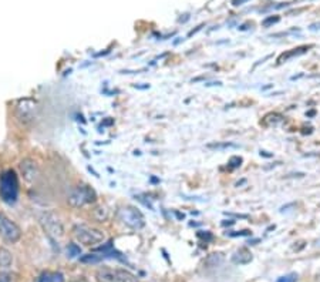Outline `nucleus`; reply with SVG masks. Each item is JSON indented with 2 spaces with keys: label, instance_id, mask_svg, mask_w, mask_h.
<instances>
[{
  "label": "nucleus",
  "instance_id": "obj_5",
  "mask_svg": "<svg viewBox=\"0 0 320 282\" xmlns=\"http://www.w3.org/2000/svg\"><path fill=\"white\" fill-rule=\"evenodd\" d=\"M74 238L77 240L80 244H84L87 247L90 245H97L104 241L105 235L101 229H97L94 227H88V225H76L73 229Z\"/></svg>",
  "mask_w": 320,
  "mask_h": 282
},
{
  "label": "nucleus",
  "instance_id": "obj_15",
  "mask_svg": "<svg viewBox=\"0 0 320 282\" xmlns=\"http://www.w3.org/2000/svg\"><path fill=\"white\" fill-rule=\"evenodd\" d=\"M102 258H104V255H98L95 252H90L87 255L80 257V262H83V264H98V262H101Z\"/></svg>",
  "mask_w": 320,
  "mask_h": 282
},
{
  "label": "nucleus",
  "instance_id": "obj_1",
  "mask_svg": "<svg viewBox=\"0 0 320 282\" xmlns=\"http://www.w3.org/2000/svg\"><path fill=\"white\" fill-rule=\"evenodd\" d=\"M19 196V180L13 170H8L0 175V198L8 204H15Z\"/></svg>",
  "mask_w": 320,
  "mask_h": 282
},
{
  "label": "nucleus",
  "instance_id": "obj_24",
  "mask_svg": "<svg viewBox=\"0 0 320 282\" xmlns=\"http://www.w3.org/2000/svg\"><path fill=\"white\" fill-rule=\"evenodd\" d=\"M198 237H199V238H203V240H206V241H211L212 240V235L209 234L208 231H206L205 234H203V231H199V232H198Z\"/></svg>",
  "mask_w": 320,
  "mask_h": 282
},
{
  "label": "nucleus",
  "instance_id": "obj_27",
  "mask_svg": "<svg viewBox=\"0 0 320 282\" xmlns=\"http://www.w3.org/2000/svg\"><path fill=\"white\" fill-rule=\"evenodd\" d=\"M235 224V221H232V219H229V221H224L222 222V225H234Z\"/></svg>",
  "mask_w": 320,
  "mask_h": 282
},
{
  "label": "nucleus",
  "instance_id": "obj_12",
  "mask_svg": "<svg viewBox=\"0 0 320 282\" xmlns=\"http://www.w3.org/2000/svg\"><path fill=\"white\" fill-rule=\"evenodd\" d=\"M13 264V255L8 248H0V269H9Z\"/></svg>",
  "mask_w": 320,
  "mask_h": 282
},
{
  "label": "nucleus",
  "instance_id": "obj_18",
  "mask_svg": "<svg viewBox=\"0 0 320 282\" xmlns=\"http://www.w3.org/2000/svg\"><path fill=\"white\" fill-rule=\"evenodd\" d=\"M39 282H63L62 274H44L41 275Z\"/></svg>",
  "mask_w": 320,
  "mask_h": 282
},
{
  "label": "nucleus",
  "instance_id": "obj_30",
  "mask_svg": "<svg viewBox=\"0 0 320 282\" xmlns=\"http://www.w3.org/2000/svg\"><path fill=\"white\" fill-rule=\"evenodd\" d=\"M175 215H177L180 219H184V217H185L184 214H180V212H175Z\"/></svg>",
  "mask_w": 320,
  "mask_h": 282
},
{
  "label": "nucleus",
  "instance_id": "obj_28",
  "mask_svg": "<svg viewBox=\"0 0 320 282\" xmlns=\"http://www.w3.org/2000/svg\"><path fill=\"white\" fill-rule=\"evenodd\" d=\"M243 2H248V0H234L232 3H234V6H239L241 3H243Z\"/></svg>",
  "mask_w": 320,
  "mask_h": 282
},
{
  "label": "nucleus",
  "instance_id": "obj_26",
  "mask_svg": "<svg viewBox=\"0 0 320 282\" xmlns=\"http://www.w3.org/2000/svg\"><path fill=\"white\" fill-rule=\"evenodd\" d=\"M320 29V23H314L310 26V30H319Z\"/></svg>",
  "mask_w": 320,
  "mask_h": 282
},
{
  "label": "nucleus",
  "instance_id": "obj_20",
  "mask_svg": "<svg viewBox=\"0 0 320 282\" xmlns=\"http://www.w3.org/2000/svg\"><path fill=\"white\" fill-rule=\"evenodd\" d=\"M278 22H279V17H278V16H271V17H268V19H265V20L262 22V26H263V27H269V26L278 23Z\"/></svg>",
  "mask_w": 320,
  "mask_h": 282
},
{
  "label": "nucleus",
  "instance_id": "obj_23",
  "mask_svg": "<svg viewBox=\"0 0 320 282\" xmlns=\"http://www.w3.org/2000/svg\"><path fill=\"white\" fill-rule=\"evenodd\" d=\"M252 235L249 229H243V231H236V232H231L229 237H249Z\"/></svg>",
  "mask_w": 320,
  "mask_h": 282
},
{
  "label": "nucleus",
  "instance_id": "obj_17",
  "mask_svg": "<svg viewBox=\"0 0 320 282\" xmlns=\"http://www.w3.org/2000/svg\"><path fill=\"white\" fill-rule=\"evenodd\" d=\"M208 149L212 150H228V149H238V146L234 144V143H209L206 146Z\"/></svg>",
  "mask_w": 320,
  "mask_h": 282
},
{
  "label": "nucleus",
  "instance_id": "obj_25",
  "mask_svg": "<svg viewBox=\"0 0 320 282\" xmlns=\"http://www.w3.org/2000/svg\"><path fill=\"white\" fill-rule=\"evenodd\" d=\"M0 282H12L10 275H9L8 272H2V274H0Z\"/></svg>",
  "mask_w": 320,
  "mask_h": 282
},
{
  "label": "nucleus",
  "instance_id": "obj_13",
  "mask_svg": "<svg viewBox=\"0 0 320 282\" xmlns=\"http://www.w3.org/2000/svg\"><path fill=\"white\" fill-rule=\"evenodd\" d=\"M282 120H283V116L279 114V113H269L266 114L263 120L260 121V124L265 125V127H274V125L279 124Z\"/></svg>",
  "mask_w": 320,
  "mask_h": 282
},
{
  "label": "nucleus",
  "instance_id": "obj_2",
  "mask_svg": "<svg viewBox=\"0 0 320 282\" xmlns=\"http://www.w3.org/2000/svg\"><path fill=\"white\" fill-rule=\"evenodd\" d=\"M95 201H97V193L93 187L87 184H80L77 187L71 188L67 196V203L74 208H83L84 205L93 204Z\"/></svg>",
  "mask_w": 320,
  "mask_h": 282
},
{
  "label": "nucleus",
  "instance_id": "obj_11",
  "mask_svg": "<svg viewBox=\"0 0 320 282\" xmlns=\"http://www.w3.org/2000/svg\"><path fill=\"white\" fill-rule=\"evenodd\" d=\"M252 258L253 257H252L250 251H248L246 248H241L232 255V262L236 264V265H246V264H249L252 261Z\"/></svg>",
  "mask_w": 320,
  "mask_h": 282
},
{
  "label": "nucleus",
  "instance_id": "obj_7",
  "mask_svg": "<svg viewBox=\"0 0 320 282\" xmlns=\"http://www.w3.org/2000/svg\"><path fill=\"white\" fill-rule=\"evenodd\" d=\"M40 224L43 229L46 231L50 237L60 238L64 235V227H63L62 219L56 215L55 212H44L40 215Z\"/></svg>",
  "mask_w": 320,
  "mask_h": 282
},
{
  "label": "nucleus",
  "instance_id": "obj_4",
  "mask_svg": "<svg viewBox=\"0 0 320 282\" xmlns=\"http://www.w3.org/2000/svg\"><path fill=\"white\" fill-rule=\"evenodd\" d=\"M118 219L131 229H141L145 225V218L142 212L133 205H123L117 210Z\"/></svg>",
  "mask_w": 320,
  "mask_h": 282
},
{
  "label": "nucleus",
  "instance_id": "obj_14",
  "mask_svg": "<svg viewBox=\"0 0 320 282\" xmlns=\"http://www.w3.org/2000/svg\"><path fill=\"white\" fill-rule=\"evenodd\" d=\"M222 262H224V255L219 254V252H215V254L208 255V258L205 259V262H203V266L205 268H217Z\"/></svg>",
  "mask_w": 320,
  "mask_h": 282
},
{
  "label": "nucleus",
  "instance_id": "obj_21",
  "mask_svg": "<svg viewBox=\"0 0 320 282\" xmlns=\"http://www.w3.org/2000/svg\"><path fill=\"white\" fill-rule=\"evenodd\" d=\"M297 281V275L296 274H288L285 276H281L276 282H296Z\"/></svg>",
  "mask_w": 320,
  "mask_h": 282
},
{
  "label": "nucleus",
  "instance_id": "obj_6",
  "mask_svg": "<svg viewBox=\"0 0 320 282\" xmlns=\"http://www.w3.org/2000/svg\"><path fill=\"white\" fill-rule=\"evenodd\" d=\"M95 278L98 282H138L135 275L120 268H101L97 271Z\"/></svg>",
  "mask_w": 320,
  "mask_h": 282
},
{
  "label": "nucleus",
  "instance_id": "obj_22",
  "mask_svg": "<svg viewBox=\"0 0 320 282\" xmlns=\"http://www.w3.org/2000/svg\"><path fill=\"white\" fill-rule=\"evenodd\" d=\"M241 164H242V158H241V157H232L231 161H229V165H231L232 168L241 167Z\"/></svg>",
  "mask_w": 320,
  "mask_h": 282
},
{
  "label": "nucleus",
  "instance_id": "obj_8",
  "mask_svg": "<svg viewBox=\"0 0 320 282\" xmlns=\"http://www.w3.org/2000/svg\"><path fill=\"white\" fill-rule=\"evenodd\" d=\"M0 235L5 241L15 244L22 238V229L15 221L8 218L5 214H0Z\"/></svg>",
  "mask_w": 320,
  "mask_h": 282
},
{
  "label": "nucleus",
  "instance_id": "obj_10",
  "mask_svg": "<svg viewBox=\"0 0 320 282\" xmlns=\"http://www.w3.org/2000/svg\"><path fill=\"white\" fill-rule=\"evenodd\" d=\"M312 47H313L312 44H309V46H300V47H296V49H292V50H288V52L282 53V55L278 57V64L289 62L290 59H295V57H299V56L305 55V53L309 52V49H312Z\"/></svg>",
  "mask_w": 320,
  "mask_h": 282
},
{
  "label": "nucleus",
  "instance_id": "obj_19",
  "mask_svg": "<svg viewBox=\"0 0 320 282\" xmlns=\"http://www.w3.org/2000/svg\"><path fill=\"white\" fill-rule=\"evenodd\" d=\"M67 255L70 258H76L78 255H81V248L78 247L77 244H69L67 245Z\"/></svg>",
  "mask_w": 320,
  "mask_h": 282
},
{
  "label": "nucleus",
  "instance_id": "obj_31",
  "mask_svg": "<svg viewBox=\"0 0 320 282\" xmlns=\"http://www.w3.org/2000/svg\"><path fill=\"white\" fill-rule=\"evenodd\" d=\"M317 245H320V241H319V243H317Z\"/></svg>",
  "mask_w": 320,
  "mask_h": 282
},
{
  "label": "nucleus",
  "instance_id": "obj_16",
  "mask_svg": "<svg viewBox=\"0 0 320 282\" xmlns=\"http://www.w3.org/2000/svg\"><path fill=\"white\" fill-rule=\"evenodd\" d=\"M93 217L97 219L98 222H104L105 219L109 218V210H107L105 207L100 205V207H97L93 211Z\"/></svg>",
  "mask_w": 320,
  "mask_h": 282
},
{
  "label": "nucleus",
  "instance_id": "obj_9",
  "mask_svg": "<svg viewBox=\"0 0 320 282\" xmlns=\"http://www.w3.org/2000/svg\"><path fill=\"white\" fill-rule=\"evenodd\" d=\"M19 168H20V172H22V175H23V178L26 182H29V184H34V182H37L40 177V170H39V165L36 161H33L30 158H26L23 160L20 165H19Z\"/></svg>",
  "mask_w": 320,
  "mask_h": 282
},
{
  "label": "nucleus",
  "instance_id": "obj_29",
  "mask_svg": "<svg viewBox=\"0 0 320 282\" xmlns=\"http://www.w3.org/2000/svg\"><path fill=\"white\" fill-rule=\"evenodd\" d=\"M260 156H263V157H274V154H269L268 151H260Z\"/></svg>",
  "mask_w": 320,
  "mask_h": 282
},
{
  "label": "nucleus",
  "instance_id": "obj_3",
  "mask_svg": "<svg viewBox=\"0 0 320 282\" xmlns=\"http://www.w3.org/2000/svg\"><path fill=\"white\" fill-rule=\"evenodd\" d=\"M39 113V103L33 99H22L15 107L16 118L23 125H30L36 121Z\"/></svg>",
  "mask_w": 320,
  "mask_h": 282
}]
</instances>
